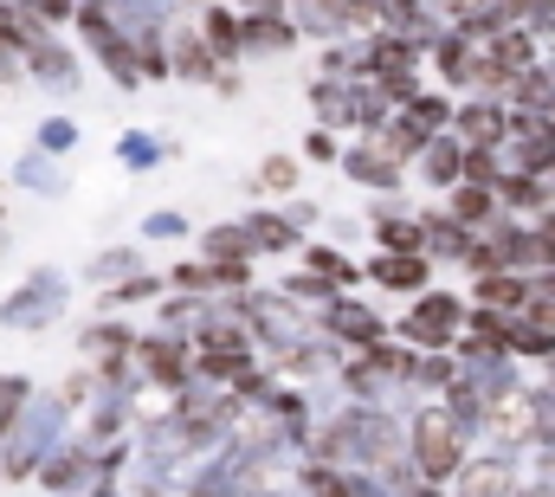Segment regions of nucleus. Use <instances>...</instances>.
<instances>
[{
	"mask_svg": "<svg viewBox=\"0 0 555 497\" xmlns=\"http://www.w3.org/2000/svg\"><path fill=\"white\" fill-rule=\"evenodd\" d=\"M465 426L433 400V407H420L414 420H408V466L420 472V485H446V479H459V466H465Z\"/></svg>",
	"mask_w": 555,
	"mask_h": 497,
	"instance_id": "f257e3e1",
	"label": "nucleus"
},
{
	"mask_svg": "<svg viewBox=\"0 0 555 497\" xmlns=\"http://www.w3.org/2000/svg\"><path fill=\"white\" fill-rule=\"evenodd\" d=\"M459 336H465V304L452 291H433L426 284L414 304H408V317H401V343L414 356H452Z\"/></svg>",
	"mask_w": 555,
	"mask_h": 497,
	"instance_id": "f03ea898",
	"label": "nucleus"
},
{
	"mask_svg": "<svg viewBox=\"0 0 555 497\" xmlns=\"http://www.w3.org/2000/svg\"><path fill=\"white\" fill-rule=\"evenodd\" d=\"M317 323H323L317 336H330L336 349H375V343H388V323L369 304H349V297H330Z\"/></svg>",
	"mask_w": 555,
	"mask_h": 497,
	"instance_id": "7ed1b4c3",
	"label": "nucleus"
},
{
	"mask_svg": "<svg viewBox=\"0 0 555 497\" xmlns=\"http://www.w3.org/2000/svg\"><path fill=\"white\" fill-rule=\"evenodd\" d=\"M291 46H297V26L284 20V0L240 13V52H246V59H284Z\"/></svg>",
	"mask_w": 555,
	"mask_h": 497,
	"instance_id": "20e7f679",
	"label": "nucleus"
},
{
	"mask_svg": "<svg viewBox=\"0 0 555 497\" xmlns=\"http://www.w3.org/2000/svg\"><path fill=\"white\" fill-rule=\"evenodd\" d=\"M59 304H65L59 271H33V284H26L20 297H7V304H0V323H13V330H39V323H52V317H59Z\"/></svg>",
	"mask_w": 555,
	"mask_h": 497,
	"instance_id": "39448f33",
	"label": "nucleus"
},
{
	"mask_svg": "<svg viewBox=\"0 0 555 497\" xmlns=\"http://www.w3.org/2000/svg\"><path fill=\"white\" fill-rule=\"evenodd\" d=\"M168 78H194V85H214L220 78V59L201 46V33H194V20H168Z\"/></svg>",
	"mask_w": 555,
	"mask_h": 497,
	"instance_id": "423d86ee",
	"label": "nucleus"
},
{
	"mask_svg": "<svg viewBox=\"0 0 555 497\" xmlns=\"http://www.w3.org/2000/svg\"><path fill=\"white\" fill-rule=\"evenodd\" d=\"M343 175H349V181H362V188H382V194H388V188H401V181H408V162H395L375 136H362L356 149H343Z\"/></svg>",
	"mask_w": 555,
	"mask_h": 497,
	"instance_id": "0eeeda50",
	"label": "nucleus"
},
{
	"mask_svg": "<svg viewBox=\"0 0 555 497\" xmlns=\"http://www.w3.org/2000/svg\"><path fill=\"white\" fill-rule=\"evenodd\" d=\"M504 124H511V111H504L498 98H465V104L452 111V136H459L465 149H498V142H504Z\"/></svg>",
	"mask_w": 555,
	"mask_h": 497,
	"instance_id": "6e6552de",
	"label": "nucleus"
},
{
	"mask_svg": "<svg viewBox=\"0 0 555 497\" xmlns=\"http://www.w3.org/2000/svg\"><path fill=\"white\" fill-rule=\"evenodd\" d=\"M369 278H375L382 291L420 297L426 278H433V258H426V252H375V258H369Z\"/></svg>",
	"mask_w": 555,
	"mask_h": 497,
	"instance_id": "1a4fd4ad",
	"label": "nucleus"
},
{
	"mask_svg": "<svg viewBox=\"0 0 555 497\" xmlns=\"http://www.w3.org/2000/svg\"><path fill=\"white\" fill-rule=\"evenodd\" d=\"M194 33H201V46H207L220 65L246 59V52H240V7H227V0H207V7H201V20H194Z\"/></svg>",
	"mask_w": 555,
	"mask_h": 497,
	"instance_id": "9d476101",
	"label": "nucleus"
},
{
	"mask_svg": "<svg viewBox=\"0 0 555 497\" xmlns=\"http://www.w3.org/2000/svg\"><path fill=\"white\" fill-rule=\"evenodd\" d=\"M91 472H98L91 446H52V453L39 459V485H46V492H85Z\"/></svg>",
	"mask_w": 555,
	"mask_h": 497,
	"instance_id": "9b49d317",
	"label": "nucleus"
},
{
	"mask_svg": "<svg viewBox=\"0 0 555 497\" xmlns=\"http://www.w3.org/2000/svg\"><path fill=\"white\" fill-rule=\"evenodd\" d=\"M459 497H517V459L491 453L478 466H459Z\"/></svg>",
	"mask_w": 555,
	"mask_h": 497,
	"instance_id": "f8f14e48",
	"label": "nucleus"
},
{
	"mask_svg": "<svg viewBox=\"0 0 555 497\" xmlns=\"http://www.w3.org/2000/svg\"><path fill=\"white\" fill-rule=\"evenodd\" d=\"M284 20L297 26V39H349L343 33V0H284Z\"/></svg>",
	"mask_w": 555,
	"mask_h": 497,
	"instance_id": "ddd939ff",
	"label": "nucleus"
},
{
	"mask_svg": "<svg viewBox=\"0 0 555 497\" xmlns=\"http://www.w3.org/2000/svg\"><path fill=\"white\" fill-rule=\"evenodd\" d=\"M446 214L459 220V227H472V233H485L504 207H498V188H478V181H459V188H446Z\"/></svg>",
	"mask_w": 555,
	"mask_h": 497,
	"instance_id": "4468645a",
	"label": "nucleus"
},
{
	"mask_svg": "<svg viewBox=\"0 0 555 497\" xmlns=\"http://www.w3.org/2000/svg\"><path fill=\"white\" fill-rule=\"evenodd\" d=\"M420 175L433 181V188H459V175H465V142L446 129V136H433L426 149H420Z\"/></svg>",
	"mask_w": 555,
	"mask_h": 497,
	"instance_id": "2eb2a0df",
	"label": "nucleus"
},
{
	"mask_svg": "<svg viewBox=\"0 0 555 497\" xmlns=\"http://www.w3.org/2000/svg\"><path fill=\"white\" fill-rule=\"evenodd\" d=\"M26 72H33V78H46V85H59V91H65V85H78V59H72L59 39H33V46H26Z\"/></svg>",
	"mask_w": 555,
	"mask_h": 497,
	"instance_id": "dca6fc26",
	"label": "nucleus"
},
{
	"mask_svg": "<svg viewBox=\"0 0 555 497\" xmlns=\"http://www.w3.org/2000/svg\"><path fill=\"white\" fill-rule=\"evenodd\" d=\"M33 407V387H26V374H0V439H13L20 433V413Z\"/></svg>",
	"mask_w": 555,
	"mask_h": 497,
	"instance_id": "f3484780",
	"label": "nucleus"
},
{
	"mask_svg": "<svg viewBox=\"0 0 555 497\" xmlns=\"http://www.w3.org/2000/svg\"><path fill=\"white\" fill-rule=\"evenodd\" d=\"M201 252H207V265H233V258H253L246 220H240V227H214V233L201 240Z\"/></svg>",
	"mask_w": 555,
	"mask_h": 497,
	"instance_id": "a211bd4d",
	"label": "nucleus"
},
{
	"mask_svg": "<svg viewBox=\"0 0 555 497\" xmlns=\"http://www.w3.org/2000/svg\"><path fill=\"white\" fill-rule=\"evenodd\" d=\"M304 271H317V278H330L336 291H343V284H356V258H343L336 246H304Z\"/></svg>",
	"mask_w": 555,
	"mask_h": 497,
	"instance_id": "6ab92c4d",
	"label": "nucleus"
},
{
	"mask_svg": "<svg viewBox=\"0 0 555 497\" xmlns=\"http://www.w3.org/2000/svg\"><path fill=\"white\" fill-rule=\"evenodd\" d=\"M246 240H253V258H259V252H291L297 246V233H291L278 214H253V220H246Z\"/></svg>",
	"mask_w": 555,
	"mask_h": 497,
	"instance_id": "aec40b11",
	"label": "nucleus"
},
{
	"mask_svg": "<svg viewBox=\"0 0 555 497\" xmlns=\"http://www.w3.org/2000/svg\"><path fill=\"white\" fill-rule=\"evenodd\" d=\"M284 297H291L297 310H304V304H317V310H323V304H330V297H343V291H336L330 278H317V271H297V278L284 284Z\"/></svg>",
	"mask_w": 555,
	"mask_h": 497,
	"instance_id": "412c9836",
	"label": "nucleus"
},
{
	"mask_svg": "<svg viewBox=\"0 0 555 497\" xmlns=\"http://www.w3.org/2000/svg\"><path fill=\"white\" fill-rule=\"evenodd\" d=\"M142 265H137V252L130 246H117V252H98V258H91V278H98V284H124V278H137Z\"/></svg>",
	"mask_w": 555,
	"mask_h": 497,
	"instance_id": "4be33fe9",
	"label": "nucleus"
},
{
	"mask_svg": "<svg viewBox=\"0 0 555 497\" xmlns=\"http://www.w3.org/2000/svg\"><path fill=\"white\" fill-rule=\"evenodd\" d=\"M253 181H259L266 194H291V188H297V155H266Z\"/></svg>",
	"mask_w": 555,
	"mask_h": 497,
	"instance_id": "5701e85b",
	"label": "nucleus"
},
{
	"mask_svg": "<svg viewBox=\"0 0 555 497\" xmlns=\"http://www.w3.org/2000/svg\"><path fill=\"white\" fill-rule=\"evenodd\" d=\"M26 20H39V26H59V20H72V0H13Z\"/></svg>",
	"mask_w": 555,
	"mask_h": 497,
	"instance_id": "b1692460",
	"label": "nucleus"
},
{
	"mask_svg": "<svg viewBox=\"0 0 555 497\" xmlns=\"http://www.w3.org/2000/svg\"><path fill=\"white\" fill-rule=\"evenodd\" d=\"M20 181H26V188H46V194H59V188H65V181L52 175V162H46V155H26V168H20Z\"/></svg>",
	"mask_w": 555,
	"mask_h": 497,
	"instance_id": "393cba45",
	"label": "nucleus"
},
{
	"mask_svg": "<svg viewBox=\"0 0 555 497\" xmlns=\"http://www.w3.org/2000/svg\"><path fill=\"white\" fill-rule=\"evenodd\" d=\"M72 142H78V129L65 124V117H52V124L39 129V149H46V155H65Z\"/></svg>",
	"mask_w": 555,
	"mask_h": 497,
	"instance_id": "a878e982",
	"label": "nucleus"
},
{
	"mask_svg": "<svg viewBox=\"0 0 555 497\" xmlns=\"http://www.w3.org/2000/svg\"><path fill=\"white\" fill-rule=\"evenodd\" d=\"M117 155H124L130 168H155V162H162V149H155L149 136H124V149H117Z\"/></svg>",
	"mask_w": 555,
	"mask_h": 497,
	"instance_id": "bb28decb",
	"label": "nucleus"
},
{
	"mask_svg": "<svg viewBox=\"0 0 555 497\" xmlns=\"http://www.w3.org/2000/svg\"><path fill=\"white\" fill-rule=\"evenodd\" d=\"M142 233H149V240H181V233H188V220L162 207V214H149V220H142Z\"/></svg>",
	"mask_w": 555,
	"mask_h": 497,
	"instance_id": "cd10ccee",
	"label": "nucleus"
},
{
	"mask_svg": "<svg viewBox=\"0 0 555 497\" xmlns=\"http://www.w3.org/2000/svg\"><path fill=\"white\" fill-rule=\"evenodd\" d=\"M278 220H284V227H291V233H297V240H304V233H310V227H317V201H291V207H284V214H278Z\"/></svg>",
	"mask_w": 555,
	"mask_h": 497,
	"instance_id": "c85d7f7f",
	"label": "nucleus"
},
{
	"mask_svg": "<svg viewBox=\"0 0 555 497\" xmlns=\"http://www.w3.org/2000/svg\"><path fill=\"white\" fill-rule=\"evenodd\" d=\"M304 149H310V162H343V149H336V136H330V129H317Z\"/></svg>",
	"mask_w": 555,
	"mask_h": 497,
	"instance_id": "c756f323",
	"label": "nucleus"
},
{
	"mask_svg": "<svg viewBox=\"0 0 555 497\" xmlns=\"http://www.w3.org/2000/svg\"><path fill=\"white\" fill-rule=\"evenodd\" d=\"M227 7H240V13H253V7H272V0H227Z\"/></svg>",
	"mask_w": 555,
	"mask_h": 497,
	"instance_id": "7c9ffc66",
	"label": "nucleus"
},
{
	"mask_svg": "<svg viewBox=\"0 0 555 497\" xmlns=\"http://www.w3.org/2000/svg\"><path fill=\"white\" fill-rule=\"evenodd\" d=\"M550 387H555V356H550Z\"/></svg>",
	"mask_w": 555,
	"mask_h": 497,
	"instance_id": "2f4dec72",
	"label": "nucleus"
},
{
	"mask_svg": "<svg viewBox=\"0 0 555 497\" xmlns=\"http://www.w3.org/2000/svg\"><path fill=\"white\" fill-rule=\"evenodd\" d=\"M188 7H207V0H188Z\"/></svg>",
	"mask_w": 555,
	"mask_h": 497,
	"instance_id": "473e14b6",
	"label": "nucleus"
}]
</instances>
